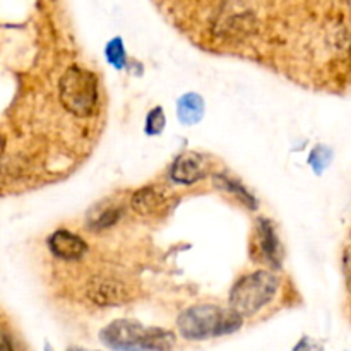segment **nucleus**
Segmentation results:
<instances>
[{"mask_svg": "<svg viewBox=\"0 0 351 351\" xmlns=\"http://www.w3.org/2000/svg\"><path fill=\"white\" fill-rule=\"evenodd\" d=\"M103 345L113 351H171L175 335L161 328H144L134 321H113L99 335Z\"/></svg>", "mask_w": 351, "mask_h": 351, "instance_id": "obj_1", "label": "nucleus"}, {"mask_svg": "<svg viewBox=\"0 0 351 351\" xmlns=\"http://www.w3.org/2000/svg\"><path fill=\"white\" fill-rule=\"evenodd\" d=\"M243 319L230 308L215 307V305H195L182 312L177 326L180 335L191 341L225 336L235 332L242 326Z\"/></svg>", "mask_w": 351, "mask_h": 351, "instance_id": "obj_2", "label": "nucleus"}, {"mask_svg": "<svg viewBox=\"0 0 351 351\" xmlns=\"http://www.w3.org/2000/svg\"><path fill=\"white\" fill-rule=\"evenodd\" d=\"M280 288V280L269 271H256L240 278L230 291V308L240 317H250L271 304Z\"/></svg>", "mask_w": 351, "mask_h": 351, "instance_id": "obj_3", "label": "nucleus"}, {"mask_svg": "<svg viewBox=\"0 0 351 351\" xmlns=\"http://www.w3.org/2000/svg\"><path fill=\"white\" fill-rule=\"evenodd\" d=\"M60 99L75 117H91L98 106V81L93 72L71 67L60 79Z\"/></svg>", "mask_w": 351, "mask_h": 351, "instance_id": "obj_4", "label": "nucleus"}, {"mask_svg": "<svg viewBox=\"0 0 351 351\" xmlns=\"http://www.w3.org/2000/svg\"><path fill=\"white\" fill-rule=\"evenodd\" d=\"M132 287L117 276L98 274L86 288V297L98 307H117L132 300Z\"/></svg>", "mask_w": 351, "mask_h": 351, "instance_id": "obj_5", "label": "nucleus"}, {"mask_svg": "<svg viewBox=\"0 0 351 351\" xmlns=\"http://www.w3.org/2000/svg\"><path fill=\"white\" fill-rule=\"evenodd\" d=\"M48 249L57 259L79 261L88 252V243L69 230H57L48 239Z\"/></svg>", "mask_w": 351, "mask_h": 351, "instance_id": "obj_6", "label": "nucleus"}, {"mask_svg": "<svg viewBox=\"0 0 351 351\" xmlns=\"http://www.w3.org/2000/svg\"><path fill=\"white\" fill-rule=\"evenodd\" d=\"M206 173H208V163L197 153H185L178 156L175 163L171 165L170 171L171 180L184 185L195 184L201 178H204Z\"/></svg>", "mask_w": 351, "mask_h": 351, "instance_id": "obj_7", "label": "nucleus"}, {"mask_svg": "<svg viewBox=\"0 0 351 351\" xmlns=\"http://www.w3.org/2000/svg\"><path fill=\"white\" fill-rule=\"evenodd\" d=\"M130 206H132L134 211L141 216H154L160 215L165 208L168 206V197L165 194L163 189L154 187H143L132 195L130 199Z\"/></svg>", "mask_w": 351, "mask_h": 351, "instance_id": "obj_8", "label": "nucleus"}, {"mask_svg": "<svg viewBox=\"0 0 351 351\" xmlns=\"http://www.w3.org/2000/svg\"><path fill=\"white\" fill-rule=\"evenodd\" d=\"M257 249H259L261 261L273 267H280L281 264V243L274 233L273 225L267 219H261L257 226Z\"/></svg>", "mask_w": 351, "mask_h": 351, "instance_id": "obj_9", "label": "nucleus"}, {"mask_svg": "<svg viewBox=\"0 0 351 351\" xmlns=\"http://www.w3.org/2000/svg\"><path fill=\"white\" fill-rule=\"evenodd\" d=\"M204 115V101L195 93H189L184 95L178 101V119L185 125H192L197 123Z\"/></svg>", "mask_w": 351, "mask_h": 351, "instance_id": "obj_10", "label": "nucleus"}, {"mask_svg": "<svg viewBox=\"0 0 351 351\" xmlns=\"http://www.w3.org/2000/svg\"><path fill=\"white\" fill-rule=\"evenodd\" d=\"M215 184L218 185V187L225 189L226 192H232V194L239 195L240 201H242L245 206H249L250 209L256 208V199H254L252 195H250L249 192H247L245 189L239 184V182L232 180V178H228V177H223V175H218V177L215 178Z\"/></svg>", "mask_w": 351, "mask_h": 351, "instance_id": "obj_11", "label": "nucleus"}, {"mask_svg": "<svg viewBox=\"0 0 351 351\" xmlns=\"http://www.w3.org/2000/svg\"><path fill=\"white\" fill-rule=\"evenodd\" d=\"M120 215H122V211H120L119 208H106L105 211L99 213L98 216L91 218V223H89V226H91L93 230L110 228V226H113L117 221H119Z\"/></svg>", "mask_w": 351, "mask_h": 351, "instance_id": "obj_12", "label": "nucleus"}, {"mask_svg": "<svg viewBox=\"0 0 351 351\" xmlns=\"http://www.w3.org/2000/svg\"><path fill=\"white\" fill-rule=\"evenodd\" d=\"M106 58L112 65H115V69H122L125 64V50H123V43L120 38H113L108 43L105 50Z\"/></svg>", "mask_w": 351, "mask_h": 351, "instance_id": "obj_13", "label": "nucleus"}, {"mask_svg": "<svg viewBox=\"0 0 351 351\" xmlns=\"http://www.w3.org/2000/svg\"><path fill=\"white\" fill-rule=\"evenodd\" d=\"M165 129V113L161 110V106H156L154 110H151L149 115L146 119V134L149 136H158L161 130Z\"/></svg>", "mask_w": 351, "mask_h": 351, "instance_id": "obj_14", "label": "nucleus"}, {"mask_svg": "<svg viewBox=\"0 0 351 351\" xmlns=\"http://www.w3.org/2000/svg\"><path fill=\"white\" fill-rule=\"evenodd\" d=\"M0 351H23L9 332H0Z\"/></svg>", "mask_w": 351, "mask_h": 351, "instance_id": "obj_15", "label": "nucleus"}, {"mask_svg": "<svg viewBox=\"0 0 351 351\" xmlns=\"http://www.w3.org/2000/svg\"><path fill=\"white\" fill-rule=\"evenodd\" d=\"M67 351H88V350H84V348H71V350H67Z\"/></svg>", "mask_w": 351, "mask_h": 351, "instance_id": "obj_16", "label": "nucleus"}]
</instances>
